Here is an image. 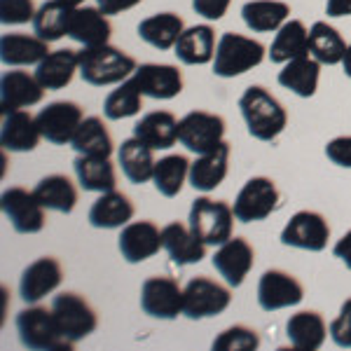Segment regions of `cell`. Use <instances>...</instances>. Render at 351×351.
<instances>
[{
    "instance_id": "obj_1",
    "label": "cell",
    "mask_w": 351,
    "mask_h": 351,
    "mask_svg": "<svg viewBox=\"0 0 351 351\" xmlns=\"http://www.w3.org/2000/svg\"><path fill=\"white\" fill-rule=\"evenodd\" d=\"M239 108L243 122L248 127V134L258 141H274L288 124L286 108L279 104V99H274L260 84H253L241 94Z\"/></svg>"
},
{
    "instance_id": "obj_2",
    "label": "cell",
    "mask_w": 351,
    "mask_h": 351,
    "mask_svg": "<svg viewBox=\"0 0 351 351\" xmlns=\"http://www.w3.org/2000/svg\"><path fill=\"white\" fill-rule=\"evenodd\" d=\"M136 61L112 45H96L80 49V77L92 87L122 84L136 73Z\"/></svg>"
},
{
    "instance_id": "obj_3",
    "label": "cell",
    "mask_w": 351,
    "mask_h": 351,
    "mask_svg": "<svg viewBox=\"0 0 351 351\" xmlns=\"http://www.w3.org/2000/svg\"><path fill=\"white\" fill-rule=\"evenodd\" d=\"M234 218V208L223 199L197 197L190 206V230L206 246H220V243L232 239Z\"/></svg>"
},
{
    "instance_id": "obj_4",
    "label": "cell",
    "mask_w": 351,
    "mask_h": 351,
    "mask_svg": "<svg viewBox=\"0 0 351 351\" xmlns=\"http://www.w3.org/2000/svg\"><path fill=\"white\" fill-rule=\"evenodd\" d=\"M265 45L239 33H223L213 56V73L218 77H237L263 64Z\"/></svg>"
},
{
    "instance_id": "obj_5",
    "label": "cell",
    "mask_w": 351,
    "mask_h": 351,
    "mask_svg": "<svg viewBox=\"0 0 351 351\" xmlns=\"http://www.w3.org/2000/svg\"><path fill=\"white\" fill-rule=\"evenodd\" d=\"M16 332L21 344L33 351H49V349H71L73 344L66 342L56 326L54 311L45 307H26L16 314Z\"/></svg>"
},
{
    "instance_id": "obj_6",
    "label": "cell",
    "mask_w": 351,
    "mask_h": 351,
    "mask_svg": "<svg viewBox=\"0 0 351 351\" xmlns=\"http://www.w3.org/2000/svg\"><path fill=\"white\" fill-rule=\"evenodd\" d=\"M52 311L61 335L71 344L89 337L96 330V324H99L94 307L82 295H77V293H61V295H56L52 302Z\"/></svg>"
},
{
    "instance_id": "obj_7",
    "label": "cell",
    "mask_w": 351,
    "mask_h": 351,
    "mask_svg": "<svg viewBox=\"0 0 351 351\" xmlns=\"http://www.w3.org/2000/svg\"><path fill=\"white\" fill-rule=\"evenodd\" d=\"M230 288L208 276H195L183 288V314L192 321L211 319L230 307Z\"/></svg>"
},
{
    "instance_id": "obj_8",
    "label": "cell",
    "mask_w": 351,
    "mask_h": 351,
    "mask_svg": "<svg viewBox=\"0 0 351 351\" xmlns=\"http://www.w3.org/2000/svg\"><path fill=\"white\" fill-rule=\"evenodd\" d=\"M225 120L216 112L192 110L178 122V141L195 155H206L223 143Z\"/></svg>"
},
{
    "instance_id": "obj_9",
    "label": "cell",
    "mask_w": 351,
    "mask_h": 351,
    "mask_svg": "<svg viewBox=\"0 0 351 351\" xmlns=\"http://www.w3.org/2000/svg\"><path fill=\"white\" fill-rule=\"evenodd\" d=\"M279 206V188L267 176H256L246 180L234 199V216L239 223H258L269 218Z\"/></svg>"
},
{
    "instance_id": "obj_10",
    "label": "cell",
    "mask_w": 351,
    "mask_h": 351,
    "mask_svg": "<svg viewBox=\"0 0 351 351\" xmlns=\"http://www.w3.org/2000/svg\"><path fill=\"white\" fill-rule=\"evenodd\" d=\"M141 309L152 319L173 321L183 314V288L173 276H150L141 286Z\"/></svg>"
},
{
    "instance_id": "obj_11",
    "label": "cell",
    "mask_w": 351,
    "mask_h": 351,
    "mask_svg": "<svg viewBox=\"0 0 351 351\" xmlns=\"http://www.w3.org/2000/svg\"><path fill=\"white\" fill-rule=\"evenodd\" d=\"M40 134L47 143L52 145H66L73 141L77 127L84 120V112L73 101H54V104L45 106L36 115Z\"/></svg>"
},
{
    "instance_id": "obj_12",
    "label": "cell",
    "mask_w": 351,
    "mask_h": 351,
    "mask_svg": "<svg viewBox=\"0 0 351 351\" xmlns=\"http://www.w3.org/2000/svg\"><path fill=\"white\" fill-rule=\"evenodd\" d=\"M328 239H330V225L316 211H298L281 232V243L284 246H293L311 253L324 251L328 246Z\"/></svg>"
},
{
    "instance_id": "obj_13",
    "label": "cell",
    "mask_w": 351,
    "mask_h": 351,
    "mask_svg": "<svg viewBox=\"0 0 351 351\" xmlns=\"http://www.w3.org/2000/svg\"><path fill=\"white\" fill-rule=\"evenodd\" d=\"M5 218L12 223L19 234H38L45 228V206L36 197V192L24 188H10L0 197Z\"/></svg>"
},
{
    "instance_id": "obj_14",
    "label": "cell",
    "mask_w": 351,
    "mask_h": 351,
    "mask_svg": "<svg viewBox=\"0 0 351 351\" xmlns=\"http://www.w3.org/2000/svg\"><path fill=\"white\" fill-rule=\"evenodd\" d=\"M302 284L293 274L284 269H267L260 276L258 284V304L265 311H279L286 307H295L302 302Z\"/></svg>"
},
{
    "instance_id": "obj_15",
    "label": "cell",
    "mask_w": 351,
    "mask_h": 351,
    "mask_svg": "<svg viewBox=\"0 0 351 351\" xmlns=\"http://www.w3.org/2000/svg\"><path fill=\"white\" fill-rule=\"evenodd\" d=\"M117 246H120V253L127 263H145L148 258L157 256L160 248H164L162 230L152 220H136V223L122 228Z\"/></svg>"
},
{
    "instance_id": "obj_16",
    "label": "cell",
    "mask_w": 351,
    "mask_h": 351,
    "mask_svg": "<svg viewBox=\"0 0 351 351\" xmlns=\"http://www.w3.org/2000/svg\"><path fill=\"white\" fill-rule=\"evenodd\" d=\"M253 263H256V251L243 237H234V239L220 243L213 256V267L232 288H239L243 284L248 271L253 269Z\"/></svg>"
},
{
    "instance_id": "obj_17",
    "label": "cell",
    "mask_w": 351,
    "mask_h": 351,
    "mask_svg": "<svg viewBox=\"0 0 351 351\" xmlns=\"http://www.w3.org/2000/svg\"><path fill=\"white\" fill-rule=\"evenodd\" d=\"M64 279V269H61L59 260L54 258H38L21 271L19 281V295L26 304H38L43 298L54 293Z\"/></svg>"
},
{
    "instance_id": "obj_18",
    "label": "cell",
    "mask_w": 351,
    "mask_h": 351,
    "mask_svg": "<svg viewBox=\"0 0 351 351\" xmlns=\"http://www.w3.org/2000/svg\"><path fill=\"white\" fill-rule=\"evenodd\" d=\"M43 96L45 87L36 75H28L26 71H8L0 80V112L8 115L14 110L31 108L40 104Z\"/></svg>"
},
{
    "instance_id": "obj_19",
    "label": "cell",
    "mask_w": 351,
    "mask_h": 351,
    "mask_svg": "<svg viewBox=\"0 0 351 351\" xmlns=\"http://www.w3.org/2000/svg\"><path fill=\"white\" fill-rule=\"evenodd\" d=\"M132 77L141 94L150 99L169 101L183 92V73L171 64H141Z\"/></svg>"
},
{
    "instance_id": "obj_20",
    "label": "cell",
    "mask_w": 351,
    "mask_h": 351,
    "mask_svg": "<svg viewBox=\"0 0 351 351\" xmlns=\"http://www.w3.org/2000/svg\"><path fill=\"white\" fill-rule=\"evenodd\" d=\"M162 241H164V251L169 253L171 263L178 265V267L202 263L206 258V243L190 230V225H183L178 220L169 223L162 230Z\"/></svg>"
},
{
    "instance_id": "obj_21",
    "label": "cell",
    "mask_w": 351,
    "mask_h": 351,
    "mask_svg": "<svg viewBox=\"0 0 351 351\" xmlns=\"http://www.w3.org/2000/svg\"><path fill=\"white\" fill-rule=\"evenodd\" d=\"M216 31L208 24H197L183 31L173 47V54L185 66H204L211 64L216 56Z\"/></svg>"
},
{
    "instance_id": "obj_22",
    "label": "cell",
    "mask_w": 351,
    "mask_h": 351,
    "mask_svg": "<svg viewBox=\"0 0 351 351\" xmlns=\"http://www.w3.org/2000/svg\"><path fill=\"white\" fill-rule=\"evenodd\" d=\"M43 138L38 120L26 110H14L3 115V129H0V143L10 152H31L38 148Z\"/></svg>"
},
{
    "instance_id": "obj_23",
    "label": "cell",
    "mask_w": 351,
    "mask_h": 351,
    "mask_svg": "<svg viewBox=\"0 0 351 351\" xmlns=\"http://www.w3.org/2000/svg\"><path fill=\"white\" fill-rule=\"evenodd\" d=\"M80 73V52L73 49H56L49 52L40 64L36 66V77L47 92H59V89L68 87Z\"/></svg>"
},
{
    "instance_id": "obj_24",
    "label": "cell",
    "mask_w": 351,
    "mask_h": 351,
    "mask_svg": "<svg viewBox=\"0 0 351 351\" xmlns=\"http://www.w3.org/2000/svg\"><path fill=\"white\" fill-rule=\"evenodd\" d=\"M112 36V26L108 21V14H104L99 8H87L80 5L75 8L68 26V38L80 43L82 47H96V45H106Z\"/></svg>"
},
{
    "instance_id": "obj_25",
    "label": "cell",
    "mask_w": 351,
    "mask_h": 351,
    "mask_svg": "<svg viewBox=\"0 0 351 351\" xmlns=\"http://www.w3.org/2000/svg\"><path fill=\"white\" fill-rule=\"evenodd\" d=\"M134 218V204L124 192L108 190L101 192V197L89 208V225L96 230H117L129 225Z\"/></svg>"
},
{
    "instance_id": "obj_26",
    "label": "cell",
    "mask_w": 351,
    "mask_h": 351,
    "mask_svg": "<svg viewBox=\"0 0 351 351\" xmlns=\"http://www.w3.org/2000/svg\"><path fill=\"white\" fill-rule=\"evenodd\" d=\"M230 169V143H220L216 150L199 155L190 164V185L199 192L216 190Z\"/></svg>"
},
{
    "instance_id": "obj_27",
    "label": "cell",
    "mask_w": 351,
    "mask_h": 351,
    "mask_svg": "<svg viewBox=\"0 0 351 351\" xmlns=\"http://www.w3.org/2000/svg\"><path fill=\"white\" fill-rule=\"evenodd\" d=\"M49 43L26 33H5L0 38V59L5 66H38L49 54Z\"/></svg>"
},
{
    "instance_id": "obj_28",
    "label": "cell",
    "mask_w": 351,
    "mask_h": 351,
    "mask_svg": "<svg viewBox=\"0 0 351 351\" xmlns=\"http://www.w3.org/2000/svg\"><path fill=\"white\" fill-rule=\"evenodd\" d=\"M321 77V64L314 56H298L288 61L279 71V84L288 92H293L300 99H311L319 89Z\"/></svg>"
},
{
    "instance_id": "obj_29",
    "label": "cell",
    "mask_w": 351,
    "mask_h": 351,
    "mask_svg": "<svg viewBox=\"0 0 351 351\" xmlns=\"http://www.w3.org/2000/svg\"><path fill=\"white\" fill-rule=\"evenodd\" d=\"M134 136L152 150H169L178 141V120L167 110L148 112L134 124Z\"/></svg>"
},
{
    "instance_id": "obj_30",
    "label": "cell",
    "mask_w": 351,
    "mask_h": 351,
    "mask_svg": "<svg viewBox=\"0 0 351 351\" xmlns=\"http://www.w3.org/2000/svg\"><path fill=\"white\" fill-rule=\"evenodd\" d=\"M136 31H138L141 40L148 43L150 47L167 52V49H173L178 38L183 36L185 21L183 16H178L176 12H160L141 21Z\"/></svg>"
},
{
    "instance_id": "obj_31",
    "label": "cell",
    "mask_w": 351,
    "mask_h": 351,
    "mask_svg": "<svg viewBox=\"0 0 351 351\" xmlns=\"http://www.w3.org/2000/svg\"><path fill=\"white\" fill-rule=\"evenodd\" d=\"M269 61L271 64H288L298 56L309 54V31L300 19H288L276 31L274 40L269 45Z\"/></svg>"
},
{
    "instance_id": "obj_32",
    "label": "cell",
    "mask_w": 351,
    "mask_h": 351,
    "mask_svg": "<svg viewBox=\"0 0 351 351\" xmlns=\"http://www.w3.org/2000/svg\"><path fill=\"white\" fill-rule=\"evenodd\" d=\"M328 332L330 330H328L324 316H321L319 311H298L286 324V335L291 339V344L302 351L321 349Z\"/></svg>"
},
{
    "instance_id": "obj_33",
    "label": "cell",
    "mask_w": 351,
    "mask_h": 351,
    "mask_svg": "<svg viewBox=\"0 0 351 351\" xmlns=\"http://www.w3.org/2000/svg\"><path fill=\"white\" fill-rule=\"evenodd\" d=\"M117 162L122 167V173L132 180L134 185H143L152 180V173H155V157H152V148L145 145L143 141L127 138L122 141L120 150H117Z\"/></svg>"
},
{
    "instance_id": "obj_34",
    "label": "cell",
    "mask_w": 351,
    "mask_h": 351,
    "mask_svg": "<svg viewBox=\"0 0 351 351\" xmlns=\"http://www.w3.org/2000/svg\"><path fill=\"white\" fill-rule=\"evenodd\" d=\"M291 16V5L281 0H248L241 8L243 24L253 33H271L279 31Z\"/></svg>"
},
{
    "instance_id": "obj_35",
    "label": "cell",
    "mask_w": 351,
    "mask_h": 351,
    "mask_svg": "<svg viewBox=\"0 0 351 351\" xmlns=\"http://www.w3.org/2000/svg\"><path fill=\"white\" fill-rule=\"evenodd\" d=\"M73 12H75V8L64 3V0H49V3L38 8L36 19H33V33L43 38L45 43L61 40L64 36H68Z\"/></svg>"
},
{
    "instance_id": "obj_36",
    "label": "cell",
    "mask_w": 351,
    "mask_h": 351,
    "mask_svg": "<svg viewBox=\"0 0 351 351\" xmlns=\"http://www.w3.org/2000/svg\"><path fill=\"white\" fill-rule=\"evenodd\" d=\"M71 148L84 157H108L112 155V136L101 117H84L71 141Z\"/></svg>"
},
{
    "instance_id": "obj_37",
    "label": "cell",
    "mask_w": 351,
    "mask_h": 351,
    "mask_svg": "<svg viewBox=\"0 0 351 351\" xmlns=\"http://www.w3.org/2000/svg\"><path fill=\"white\" fill-rule=\"evenodd\" d=\"M75 169L77 183L84 192H108L115 190L117 178H115V167L110 164L108 157H84L77 155V160L73 162Z\"/></svg>"
},
{
    "instance_id": "obj_38",
    "label": "cell",
    "mask_w": 351,
    "mask_h": 351,
    "mask_svg": "<svg viewBox=\"0 0 351 351\" xmlns=\"http://www.w3.org/2000/svg\"><path fill=\"white\" fill-rule=\"evenodd\" d=\"M347 47L349 45L344 43L339 31L335 26L328 24V21H316V24L309 28V52L319 64H324V66L342 64Z\"/></svg>"
},
{
    "instance_id": "obj_39",
    "label": "cell",
    "mask_w": 351,
    "mask_h": 351,
    "mask_svg": "<svg viewBox=\"0 0 351 351\" xmlns=\"http://www.w3.org/2000/svg\"><path fill=\"white\" fill-rule=\"evenodd\" d=\"M36 197L40 199V204L49 211H59V213H73L77 204V190L71 183V178L64 173H52L45 176L40 183L36 185Z\"/></svg>"
},
{
    "instance_id": "obj_40",
    "label": "cell",
    "mask_w": 351,
    "mask_h": 351,
    "mask_svg": "<svg viewBox=\"0 0 351 351\" xmlns=\"http://www.w3.org/2000/svg\"><path fill=\"white\" fill-rule=\"evenodd\" d=\"M185 178H190V162L185 155H169L155 164L152 183H155L157 192L169 199L180 195Z\"/></svg>"
},
{
    "instance_id": "obj_41",
    "label": "cell",
    "mask_w": 351,
    "mask_h": 351,
    "mask_svg": "<svg viewBox=\"0 0 351 351\" xmlns=\"http://www.w3.org/2000/svg\"><path fill=\"white\" fill-rule=\"evenodd\" d=\"M141 108H143V94L136 87L134 77H129L117 89H112L104 101V115L112 122L138 115Z\"/></svg>"
},
{
    "instance_id": "obj_42",
    "label": "cell",
    "mask_w": 351,
    "mask_h": 351,
    "mask_svg": "<svg viewBox=\"0 0 351 351\" xmlns=\"http://www.w3.org/2000/svg\"><path fill=\"white\" fill-rule=\"evenodd\" d=\"M258 347L260 335L246 326H232L213 339V351H251Z\"/></svg>"
},
{
    "instance_id": "obj_43",
    "label": "cell",
    "mask_w": 351,
    "mask_h": 351,
    "mask_svg": "<svg viewBox=\"0 0 351 351\" xmlns=\"http://www.w3.org/2000/svg\"><path fill=\"white\" fill-rule=\"evenodd\" d=\"M33 0H0V21L3 26H21L36 19Z\"/></svg>"
},
{
    "instance_id": "obj_44",
    "label": "cell",
    "mask_w": 351,
    "mask_h": 351,
    "mask_svg": "<svg viewBox=\"0 0 351 351\" xmlns=\"http://www.w3.org/2000/svg\"><path fill=\"white\" fill-rule=\"evenodd\" d=\"M330 337L337 347L342 349H351V298L344 300V304L339 307L337 319L330 324Z\"/></svg>"
},
{
    "instance_id": "obj_45",
    "label": "cell",
    "mask_w": 351,
    "mask_h": 351,
    "mask_svg": "<svg viewBox=\"0 0 351 351\" xmlns=\"http://www.w3.org/2000/svg\"><path fill=\"white\" fill-rule=\"evenodd\" d=\"M326 157L337 167L351 169V136H337L326 145Z\"/></svg>"
},
{
    "instance_id": "obj_46",
    "label": "cell",
    "mask_w": 351,
    "mask_h": 351,
    "mask_svg": "<svg viewBox=\"0 0 351 351\" xmlns=\"http://www.w3.org/2000/svg\"><path fill=\"white\" fill-rule=\"evenodd\" d=\"M232 0H192V10L208 21H218L228 14Z\"/></svg>"
},
{
    "instance_id": "obj_47",
    "label": "cell",
    "mask_w": 351,
    "mask_h": 351,
    "mask_svg": "<svg viewBox=\"0 0 351 351\" xmlns=\"http://www.w3.org/2000/svg\"><path fill=\"white\" fill-rule=\"evenodd\" d=\"M138 3H143V0H96V8L101 10L104 14H122L127 12V10L136 8Z\"/></svg>"
},
{
    "instance_id": "obj_48",
    "label": "cell",
    "mask_w": 351,
    "mask_h": 351,
    "mask_svg": "<svg viewBox=\"0 0 351 351\" xmlns=\"http://www.w3.org/2000/svg\"><path fill=\"white\" fill-rule=\"evenodd\" d=\"M332 253H335V258H339L344 265H347V269H351V230L335 243Z\"/></svg>"
},
{
    "instance_id": "obj_49",
    "label": "cell",
    "mask_w": 351,
    "mask_h": 351,
    "mask_svg": "<svg viewBox=\"0 0 351 351\" xmlns=\"http://www.w3.org/2000/svg\"><path fill=\"white\" fill-rule=\"evenodd\" d=\"M328 16H351V0H328L326 3Z\"/></svg>"
},
{
    "instance_id": "obj_50",
    "label": "cell",
    "mask_w": 351,
    "mask_h": 351,
    "mask_svg": "<svg viewBox=\"0 0 351 351\" xmlns=\"http://www.w3.org/2000/svg\"><path fill=\"white\" fill-rule=\"evenodd\" d=\"M342 68H344V75L351 77V45L347 47V52H344V59H342Z\"/></svg>"
},
{
    "instance_id": "obj_51",
    "label": "cell",
    "mask_w": 351,
    "mask_h": 351,
    "mask_svg": "<svg viewBox=\"0 0 351 351\" xmlns=\"http://www.w3.org/2000/svg\"><path fill=\"white\" fill-rule=\"evenodd\" d=\"M64 3H68V5H73V8H80V5L84 3V0H64Z\"/></svg>"
}]
</instances>
